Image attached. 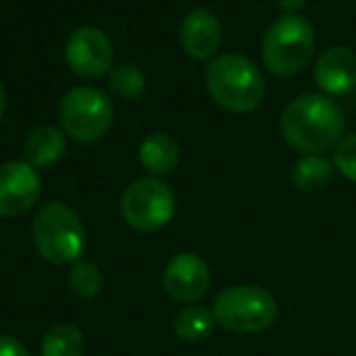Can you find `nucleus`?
Wrapping results in <instances>:
<instances>
[{"instance_id":"obj_17","label":"nucleus","mask_w":356,"mask_h":356,"mask_svg":"<svg viewBox=\"0 0 356 356\" xmlns=\"http://www.w3.org/2000/svg\"><path fill=\"white\" fill-rule=\"evenodd\" d=\"M215 315L203 305H188L173 320V332L184 341H203L213 332Z\"/></svg>"},{"instance_id":"obj_7","label":"nucleus","mask_w":356,"mask_h":356,"mask_svg":"<svg viewBox=\"0 0 356 356\" xmlns=\"http://www.w3.org/2000/svg\"><path fill=\"white\" fill-rule=\"evenodd\" d=\"M176 213V195L171 186L156 176L137 178L122 195V215L129 227L139 232H156Z\"/></svg>"},{"instance_id":"obj_15","label":"nucleus","mask_w":356,"mask_h":356,"mask_svg":"<svg viewBox=\"0 0 356 356\" xmlns=\"http://www.w3.org/2000/svg\"><path fill=\"white\" fill-rule=\"evenodd\" d=\"M332 176H334V168L320 154H305L291 168V184L298 191H302V193H317V191H322L325 186L332 184Z\"/></svg>"},{"instance_id":"obj_13","label":"nucleus","mask_w":356,"mask_h":356,"mask_svg":"<svg viewBox=\"0 0 356 356\" xmlns=\"http://www.w3.org/2000/svg\"><path fill=\"white\" fill-rule=\"evenodd\" d=\"M181 149L178 142L166 132H154L139 144V163L152 176H168L178 166Z\"/></svg>"},{"instance_id":"obj_3","label":"nucleus","mask_w":356,"mask_h":356,"mask_svg":"<svg viewBox=\"0 0 356 356\" xmlns=\"http://www.w3.org/2000/svg\"><path fill=\"white\" fill-rule=\"evenodd\" d=\"M315 56V27L300 15H281L261 42V59L271 74L296 76Z\"/></svg>"},{"instance_id":"obj_2","label":"nucleus","mask_w":356,"mask_h":356,"mask_svg":"<svg viewBox=\"0 0 356 356\" xmlns=\"http://www.w3.org/2000/svg\"><path fill=\"white\" fill-rule=\"evenodd\" d=\"M205 88L220 108L244 115L261 105L264 93H266V81L252 59L229 51V54L215 56L208 64Z\"/></svg>"},{"instance_id":"obj_16","label":"nucleus","mask_w":356,"mask_h":356,"mask_svg":"<svg viewBox=\"0 0 356 356\" xmlns=\"http://www.w3.org/2000/svg\"><path fill=\"white\" fill-rule=\"evenodd\" d=\"M42 356H86V337L76 325H54L42 339Z\"/></svg>"},{"instance_id":"obj_8","label":"nucleus","mask_w":356,"mask_h":356,"mask_svg":"<svg viewBox=\"0 0 356 356\" xmlns=\"http://www.w3.org/2000/svg\"><path fill=\"white\" fill-rule=\"evenodd\" d=\"M66 61L81 79H100L113 69V44L98 27H79L66 42Z\"/></svg>"},{"instance_id":"obj_10","label":"nucleus","mask_w":356,"mask_h":356,"mask_svg":"<svg viewBox=\"0 0 356 356\" xmlns=\"http://www.w3.org/2000/svg\"><path fill=\"white\" fill-rule=\"evenodd\" d=\"M213 273L203 257L193 252H181L163 268V288L178 302H195L208 296Z\"/></svg>"},{"instance_id":"obj_23","label":"nucleus","mask_w":356,"mask_h":356,"mask_svg":"<svg viewBox=\"0 0 356 356\" xmlns=\"http://www.w3.org/2000/svg\"><path fill=\"white\" fill-rule=\"evenodd\" d=\"M3 113H6V90L0 86V120H3Z\"/></svg>"},{"instance_id":"obj_19","label":"nucleus","mask_w":356,"mask_h":356,"mask_svg":"<svg viewBox=\"0 0 356 356\" xmlns=\"http://www.w3.org/2000/svg\"><path fill=\"white\" fill-rule=\"evenodd\" d=\"M103 273L95 264L88 261H76L69 271V288L76 298H83V300H90L95 298L100 291H103Z\"/></svg>"},{"instance_id":"obj_21","label":"nucleus","mask_w":356,"mask_h":356,"mask_svg":"<svg viewBox=\"0 0 356 356\" xmlns=\"http://www.w3.org/2000/svg\"><path fill=\"white\" fill-rule=\"evenodd\" d=\"M0 356H30V351L15 337L0 334Z\"/></svg>"},{"instance_id":"obj_22","label":"nucleus","mask_w":356,"mask_h":356,"mask_svg":"<svg viewBox=\"0 0 356 356\" xmlns=\"http://www.w3.org/2000/svg\"><path fill=\"white\" fill-rule=\"evenodd\" d=\"M283 15H300V10L307 6V0H276Z\"/></svg>"},{"instance_id":"obj_5","label":"nucleus","mask_w":356,"mask_h":356,"mask_svg":"<svg viewBox=\"0 0 356 356\" xmlns=\"http://www.w3.org/2000/svg\"><path fill=\"white\" fill-rule=\"evenodd\" d=\"M32 239L49 264H76L86 249V227L71 205L49 203L32 225Z\"/></svg>"},{"instance_id":"obj_11","label":"nucleus","mask_w":356,"mask_h":356,"mask_svg":"<svg viewBox=\"0 0 356 356\" xmlns=\"http://www.w3.org/2000/svg\"><path fill=\"white\" fill-rule=\"evenodd\" d=\"M181 47L195 61H208L218 54L220 42H222V27L220 20L205 8H193L181 22Z\"/></svg>"},{"instance_id":"obj_6","label":"nucleus","mask_w":356,"mask_h":356,"mask_svg":"<svg viewBox=\"0 0 356 356\" xmlns=\"http://www.w3.org/2000/svg\"><path fill=\"white\" fill-rule=\"evenodd\" d=\"M59 120L64 132L74 137L76 142H98L113 127V100L103 90L90 88V86H79L61 98Z\"/></svg>"},{"instance_id":"obj_18","label":"nucleus","mask_w":356,"mask_h":356,"mask_svg":"<svg viewBox=\"0 0 356 356\" xmlns=\"http://www.w3.org/2000/svg\"><path fill=\"white\" fill-rule=\"evenodd\" d=\"M110 93L118 95L120 100H137L147 90V79H144L142 69L132 64H120L113 66L108 74Z\"/></svg>"},{"instance_id":"obj_1","label":"nucleus","mask_w":356,"mask_h":356,"mask_svg":"<svg viewBox=\"0 0 356 356\" xmlns=\"http://www.w3.org/2000/svg\"><path fill=\"white\" fill-rule=\"evenodd\" d=\"M281 132L296 152L322 154L339 144L344 132V113L330 95L302 93L283 110Z\"/></svg>"},{"instance_id":"obj_20","label":"nucleus","mask_w":356,"mask_h":356,"mask_svg":"<svg viewBox=\"0 0 356 356\" xmlns=\"http://www.w3.org/2000/svg\"><path fill=\"white\" fill-rule=\"evenodd\" d=\"M332 163L346 181L356 184V134H346L339 139V144L334 147Z\"/></svg>"},{"instance_id":"obj_14","label":"nucleus","mask_w":356,"mask_h":356,"mask_svg":"<svg viewBox=\"0 0 356 356\" xmlns=\"http://www.w3.org/2000/svg\"><path fill=\"white\" fill-rule=\"evenodd\" d=\"M66 154V137L61 129L51 127V124H42V127L32 129L25 139V161L35 168H47L61 161Z\"/></svg>"},{"instance_id":"obj_9","label":"nucleus","mask_w":356,"mask_h":356,"mask_svg":"<svg viewBox=\"0 0 356 356\" xmlns=\"http://www.w3.org/2000/svg\"><path fill=\"white\" fill-rule=\"evenodd\" d=\"M42 195V178L27 161L0 163V218L30 213Z\"/></svg>"},{"instance_id":"obj_4","label":"nucleus","mask_w":356,"mask_h":356,"mask_svg":"<svg viewBox=\"0 0 356 356\" xmlns=\"http://www.w3.org/2000/svg\"><path fill=\"white\" fill-rule=\"evenodd\" d=\"M213 315L222 330L234 334L266 332L278 317V302L261 286H232L218 293Z\"/></svg>"},{"instance_id":"obj_12","label":"nucleus","mask_w":356,"mask_h":356,"mask_svg":"<svg viewBox=\"0 0 356 356\" xmlns=\"http://www.w3.org/2000/svg\"><path fill=\"white\" fill-rule=\"evenodd\" d=\"M315 83L325 95H346L356 88V54L349 47H330L315 61Z\"/></svg>"}]
</instances>
